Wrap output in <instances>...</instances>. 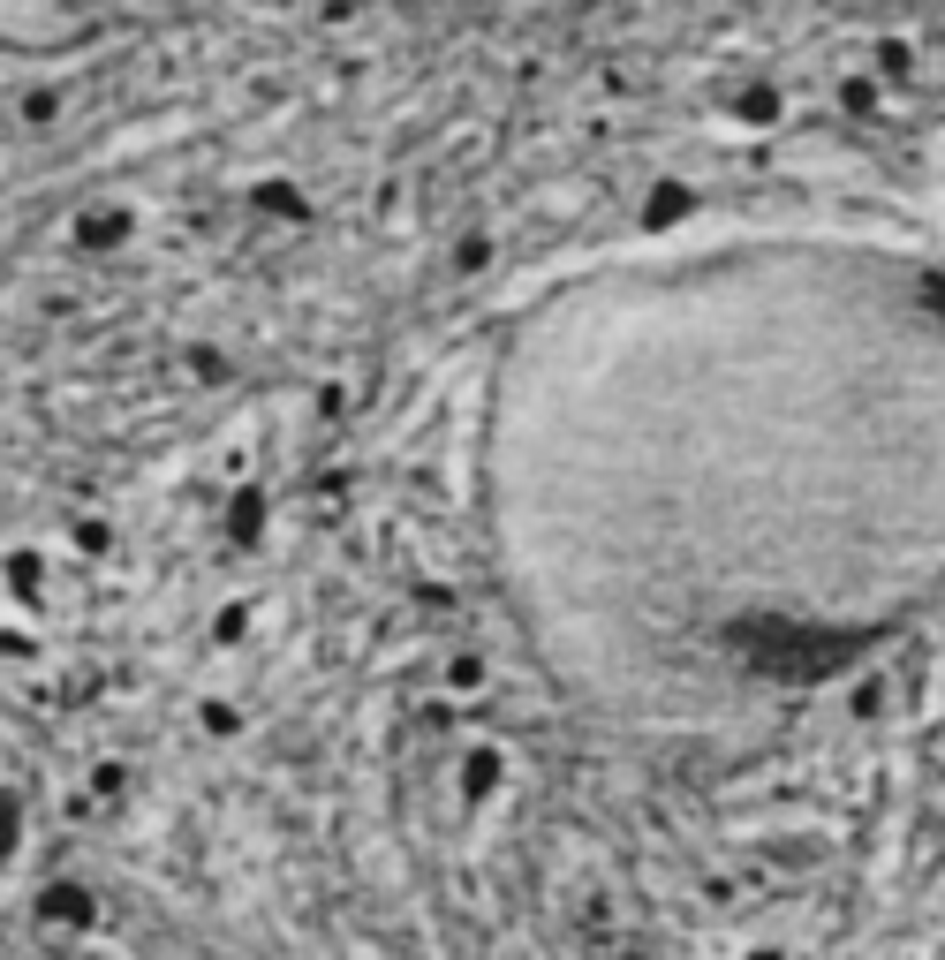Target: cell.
<instances>
[{
    "label": "cell",
    "mask_w": 945,
    "mask_h": 960,
    "mask_svg": "<svg viewBox=\"0 0 945 960\" xmlns=\"http://www.w3.org/2000/svg\"><path fill=\"white\" fill-rule=\"evenodd\" d=\"M741 114H749V121H779V91H749V99H741Z\"/></svg>",
    "instance_id": "obj_5"
},
{
    "label": "cell",
    "mask_w": 945,
    "mask_h": 960,
    "mask_svg": "<svg viewBox=\"0 0 945 960\" xmlns=\"http://www.w3.org/2000/svg\"><path fill=\"white\" fill-rule=\"evenodd\" d=\"M46 923H91V892L84 885H46Z\"/></svg>",
    "instance_id": "obj_1"
},
{
    "label": "cell",
    "mask_w": 945,
    "mask_h": 960,
    "mask_svg": "<svg viewBox=\"0 0 945 960\" xmlns=\"http://www.w3.org/2000/svg\"><path fill=\"white\" fill-rule=\"evenodd\" d=\"M258 205H265V212H280V220H303V197H295V189H280V182H265V189H258Z\"/></svg>",
    "instance_id": "obj_3"
},
{
    "label": "cell",
    "mask_w": 945,
    "mask_h": 960,
    "mask_svg": "<svg viewBox=\"0 0 945 960\" xmlns=\"http://www.w3.org/2000/svg\"><path fill=\"white\" fill-rule=\"evenodd\" d=\"M749 960H779V953H749Z\"/></svg>",
    "instance_id": "obj_11"
},
{
    "label": "cell",
    "mask_w": 945,
    "mask_h": 960,
    "mask_svg": "<svg viewBox=\"0 0 945 960\" xmlns=\"http://www.w3.org/2000/svg\"><path fill=\"white\" fill-rule=\"evenodd\" d=\"M477 265H492V242L469 235V242H462V273H477Z\"/></svg>",
    "instance_id": "obj_8"
},
{
    "label": "cell",
    "mask_w": 945,
    "mask_h": 960,
    "mask_svg": "<svg viewBox=\"0 0 945 960\" xmlns=\"http://www.w3.org/2000/svg\"><path fill=\"white\" fill-rule=\"evenodd\" d=\"M454 688H484V658H454Z\"/></svg>",
    "instance_id": "obj_10"
},
{
    "label": "cell",
    "mask_w": 945,
    "mask_h": 960,
    "mask_svg": "<svg viewBox=\"0 0 945 960\" xmlns=\"http://www.w3.org/2000/svg\"><path fill=\"white\" fill-rule=\"evenodd\" d=\"M61 114V99H53V91H31V99H23V121H53Z\"/></svg>",
    "instance_id": "obj_6"
},
{
    "label": "cell",
    "mask_w": 945,
    "mask_h": 960,
    "mask_svg": "<svg viewBox=\"0 0 945 960\" xmlns=\"http://www.w3.org/2000/svg\"><path fill=\"white\" fill-rule=\"evenodd\" d=\"M205 734H235V703H205Z\"/></svg>",
    "instance_id": "obj_7"
},
{
    "label": "cell",
    "mask_w": 945,
    "mask_h": 960,
    "mask_svg": "<svg viewBox=\"0 0 945 960\" xmlns=\"http://www.w3.org/2000/svg\"><path fill=\"white\" fill-rule=\"evenodd\" d=\"M681 212H688V189H658V197H651V227L681 220Z\"/></svg>",
    "instance_id": "obj_4"
},
{
    "label": "cell",
    "mask_w": 945,
    "mask_h": 960,
    "mask_svg": "<svg viewBox=\"0 0 945 960\" xmlns=\"http://www.w3.org/2000/svg\"><path fill=\"white\" fill-rule=\"evenodd\" d=\"M121 227H129L121 212H84V220H76V235H84L91 250H106V242H121Z\"/></svg>",
    "instance_id": "obj_2"
},
{
    "label": "cell",
    "mask_w": 945,
    "mask_h": 960,
    "mask_svg": "<svg viewBox=\"0 0 945 960\" xmlns=\"http://www.w3.org/2000/svg\"><path fill=\"white\" fill-rule=\"evenodd\" d=\"M76 552H106V522H76Z\"/></svg>",
    "instance_id": "obj_9"
}]
</instances>
